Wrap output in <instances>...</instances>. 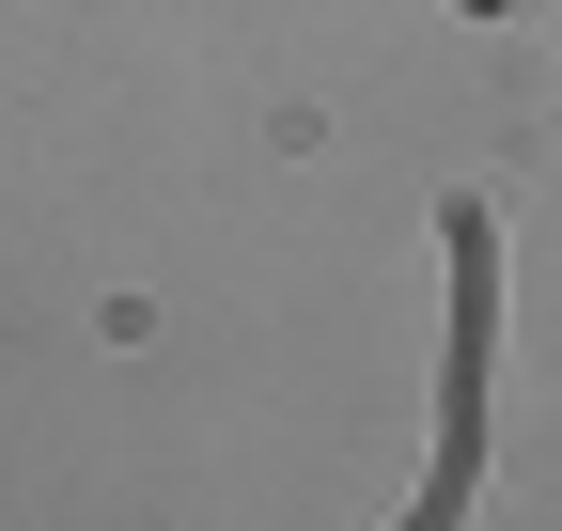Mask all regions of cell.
Returning <instances> with one entry per match:
<instances>
[]
</instances>
